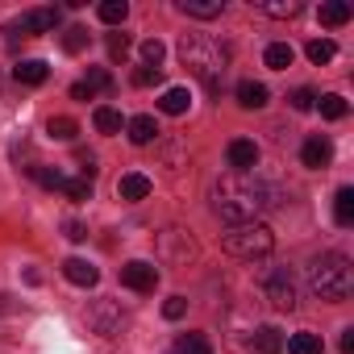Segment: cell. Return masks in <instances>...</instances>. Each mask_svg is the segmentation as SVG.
<instances>
[{"instance_id":"36","label":"cell","mask_w":354,"mask_h":354,"mask_svg":"<svg viewBox=\"0 0 354 354\" xmlns=\"http://www.w3.org/2000/svg\"><path fill=\"white\" fill-rule=\"evenodd\" d=\"M313 104H317V96H313L308 88H296V92H292V109H300V113H308Z\"/></svg>"},{"instance_id":"40","label":"cell","mask_w":354,"mask_h":354,"mask_svg":"<svg viewBox=\"0 0 354 354\" xmlns=\"http://www.w3.org/2000/svg\"><path fill=\"white\" fill-rule=\"evenodd\" d=\"M71 96H75V100H92V92H88V84H75V88H71Z\"/></svg>"},{"instance_id":"14","label":"cell","mask_w":354,"mask_h":354,"mask_svg":"<svg viewBox=\"0 0 354 354\" xmlns=\"http://www.w3.org/2000/svg\"><path fill=\"white\" fill-rule=\"evenodd\" d=\"M158 109L171 113V117H180V113L192 109V92H188V88H167V92L158 96Z\"/></svg>"},{"instance_id":"39","label":"cell","mask_w":354,"mask_h":354,"mask_svg":"<svg viewBox=\"0 0 354 354\" xmlns=\"http://www.w3.org/2000/svg\"><path fill=\"white\" fill-rule=\"evenodd\" d=\"M342 354H354V329H342Z\"/></svg>"},{"instance_id":"38","label":"cell","mask_w":354,"mask_h":354,"mask_svg":"<svg viewBox=\"0 0 354 354\" xmlns=\"http://www.w3.org/2000/svg\"><path fill=\"white\" fill-rule=\"evenodd\" d=\"M67 238H71V242H84V238H88V230H84L80 221H67Z\"/></svg>"},{"instance_id":"17","label":"cell","mask_w":354,"mask_h":354,"mask_svg":"<svg viewBox=\"0 0 354 354\" xmlns=\"http://www.w3.org/2000/svg\"><path fill=\"white\" fill-rule=\"evenodd\" d=\"M317 17H321V26L337 30V26H346V21H350V5H342V0H325V5L317 9Z\"/></svg>"},{"instance_id":"9","label":"cell","mask_w":354,"mask_h":354,"mask_svg":"<svg viewBox=\"0 0 354 354\" xmlns=\"http://www.w3.org/2000/svg\"><path fill=\"white\" fill-rule=\"evenodd\" d=\"M300 162L313 167V171H325V167L333 162V146H329V138H308V142L300 146Z\"/></svg>"},{"instance_id":"1","label":"cell","mask_w":354,"mask_h":354,"mask_svg":"<svg viewBox=\"0 0 354 354\" xmlns=\"http://www.w3.org/2000/svg\"><path fill=\"white\" fill-rule=\"evenodd\" d=\"M275 201H271V192L259 184V180H250V175H225V180H217V188H213V209H217V217L221 221H230V225H242V221H259V213L263 209H271Z\"/></svg>"},{"instance_id":"18","label":"cell","mask_w":354,"mask_h":354,"mask_svg":"<svg viewBox=\"0 0 354 354\" xmlns=\"http://www.w3.org/2000/svg\"><path fill=\"white\" fill-rule=\"evenodd\" d=\"M292 59H296V50H292L288 42H271V46H267V55H263V63H267L271 71H288V67H292Z\"/></svg>"},{"instance_id":"28","label":"cell","mask_w":354,"mask_h":354,"mask_svg":"<svg viewBox=\"0 0 354 354\" xmlns=\"http://www.w3.org/2000/svg\"><path fill=\"white\" fill-rule=\"evenodd\" d=\"M321 117H325V121H342V117H346V100H342L337 92L321 96Z\"/></svg>"},{"instance_id":"5","label":"cell","mask_w":354,"mask_h":354,"mask_svg":"<svg viewBox=\"0 0 354 354\" xmlns=\"http://www.w3.org/2000/svg\"><path fill=\"white\" fill-rule=\"evenodd\" d=\"M59 26V9H30L17 21H9V38H34V34H50Z\"/></svg>"},{"instance_id":"34","label":"cell","mask_w":354,"mask_h":354,"mask_svg":"<svg viewBox=\"0 0 354 354\" xmlns=\"http://www.w3.org/2000/svg\"><path fill=\"white\" fill-rule=\"evenodd\" d=\"M158 80H162V67H138V71H133V84H138V88H150V84H158Z\"/></svg>"},{"instance_id":"19","label":"cell","mask_w":354,"mask_h":354,"mask_svg":"<svg viewBox=\"0 0 354 354\" xmlns=\"http://www.w3.org/2000/svg\"><path fill=\"white\" fill-rule=\"evenodd\" d=\"M333 221L337 225H354V188H337V196H333Z\"/></svg>"},{"instance_id":"6","label":"cell","mask_w":354,"mask_h":354,"mask_svg":"<svg viewBox=\"0 0 354 354\" xmlns=\"http://www.w3.org/2000/svg\"><path fill=\"white\" fill-rule=\"evenodd\" d=\"M121 283H125V288H133V292H154V283H158V267H154V263L133 259V263H125V267H121Z\"/></svg>"},{"instance_id":"31","label":"cell","mask_w":354,"mask_h":354,"mask_svg":"<svg viewBox=\"0 0 354 354\" xmlns=\"http://www.w3.org/2000/svg\"><path fill=\"white\" fill-rule=\"evenodd\" d=\"M63 192H67V201H92V180H84V175L80 180H67Z\"/></svg>"},{"instance_id":"2","label":"cell","mask_w":354,"mask_h":354,"mask_svg":"<svg viewBox=\"0 0 354 354\" xmlns=\"http://www.w3.org/2000/svg\"><path fill=\"white\" fill-rule=\"evenodd\" d=\"M180 59L192 75H201V84L209 92H217L221 75H225V50L209 38V34H184L180 38Z\"/></svg>"},{"instance_id":"12","label":"cell","mask_w":354,"mask_h":354,"mask_svg":"<svg viewBox=\"0 0 354 354\" xmlns=\"http://www.w3.org/2000/svg\"><path fill=\"white\" fill-rule=\"evenodd\" d=\"M63 275H67L75 288H92V283L100 279V271H96L88 259H67V263H63Z\"/></svg>"},{"instance_id":"3","label":"cell","mask_w":354,"mask_h":354,"mask_svg":"<svg viewBox=\"0 0 354 354\" xmlns=\"http://www.w3.org/2000/svg\"><path fill=\"white\" fill-rule=\"evenodd\" d=\"M308 283L321 300H346L354 292V267L346 254H321L308 267Z\"/></svg>"},{"instance_id":"22","label":"cell","mask_w":354,"mask_h":354,"mask_svg":"<svg viewBox=\"0 0 354 354\" xmlns=\"http://www.w3.org/2000/svg\"><path fill=\"white\" fill-rule=\"evenodd\" d=\"M46 133L59 138V142H71V138L80 133V121H75V117H50V121H46Z\"/></svg>"},{"instance_id":"24","label":"cell","mask_w":354,"mask_h":354,"mask_svg":"<svg viewBox=\"0 0 354 354\" xmlns=\"http://www.w3.org/2000/svg\"><path fill=\"white\" fill-rule=\"evenodd\" d=\"M304 55H308V59H313V63H317V67H325V63H329V59H333V55H337V46H333V42H329V38H313V42H308V46H304Z\"/></svg>"},{"instance_id":"15","label":"cell","mask_w":354,"mask_h":354,"mask_svg":"<svg viewBox=\"0 0 354 354\" xmlns=\"http://www.w3.org/2000/svg\"><path fill=\"white\" fill-rule=\"evenodd\" d=\"M125 129H129V142H133V146H150V142L158 138V121H154V117H146V113H142V117H133Z\"/></svg>"},{"instance_id":"4","label":"cell","mask_w":354,"mask_h":354,"mask_svg":"<svg viewBox=\"0 0 354 354\" xmlns=\"http://www.w3.org/2000/svg\"><path fill=\"white\" fill-rule=\"evenodd\" d=\"M221 246H225L234 259H263V254L275 250V234H271V225H263V221H242V225H230V230L221 234Z\"/></svg>"},{"instance_id":"35","label":"cell","mask_w":354,"mask_h":354,"mask_svg":"<svg viewBox=\"0 0 354 354\" xmlns=\"http://www.w3.org/2000/svg\"><path fill=\"white\" fill-rule=\"evenodd\" d=\"M109 88H113V75L109 71H100V67L88 71V92H109Z\"/></svg>"},{"instance_id":"13","label":"cell","mask_w":354,"mask_h":354,"mask_svg":"<svg viewBox=\"0 0 354 354\" xmlns=\"http://www.w3.org/2000/svg\"><path fill=\"white\" fill-rule=\"evenodd\" d=\"M267 100H271L267 84H254V80H242L238 84V104L242 109H267Z\"/></svg>"},{"instance_id":"23","label":"cell","mask_w":354,"mask_h":354,"mask_svg":"<svg viewBox=\"0 0 354 354\" xmlns=\"http://www.w3.org/2000/svg\"><path fill=\"white\" fill-rule=\"evenodd\" d=\"M171 354H213V346L205 342V333H184L180 342H175Z\"/></svg>"},{"instance_id":"21","label":"cell","mask_w":354,"mask_h":354,"mask_svg":"<svg viewBox=\"0 0 354 354\" xmlns=\"http://www.w3.org/2000/svg\"><path fill=\"white\" fill-rule=\"evenodd\" d=\"M254 350H259V354H279V350H283V333H279L275 325H263V329L254 333Z\"/></svg>"},{"instance_id":"7","label":"cell","mask_w":354,"mask_h":354,"mask_svg":"<svg viewBox=\"0 0 354 354\" xmlns=\"http://www.w3.org/2000/svg\"><path fill=\"white\" fill-rule=\"evenodd\" d=\"M267 300L275 304V308H296V283H292V275L279 267V271H271V279H267Z\"/></svg>"},{"instance_id":"32","label":"cell","mask_w":354,"mask_h":354,"mask_svg":"<svg viewBox=\"0 0 354 354\" xmlns=\"http://www.w3.org/2000/svg\"><path fill=\"white\" fill-rule=\"evenodd\" d=\"M34 180H38L42 188H55V192H63V184H67L63 175H59V171H50V167H34Z\"/></svg>"},{"instance_id":"10","label":"cell","mask_w":354,"mask_h":354,"mask_svg":"<svg viewBox=\"0 0 354 354\" xmlns=\"http://www.w3.org/2000/svg\"><path fill=\"white\" fill-rule=\"evenodd\" d=\"M150 175H142V171H129V175H121L117 180V196L121 201H146L150 196Z\"/></svg>"},{"instance_id":"37","label":"cell","mask_w":354,"mask_h":354,"mask_svg":"<svg viewBox=\"0 0 354 354\" xmlns=\"http://www.w3.org/2000/svg\"><path fill=\"white\" fill-rule=\"evenodd\" d=\"M125 50H129V38L125 34H109V55L113 59H125Z\"/></svg>"},{"instance_id":"11","label":"cell","mask_w":354,"mask_h":354,"mask_svg":"<svg viewBox=\"0 0 354 354\" xmlns=\"http://www.w3.org/2000/svg\"><path fill=\"white\" fill-rule=\"evenodd\" d=\"M46 75H50V67H46L42 59H21V63L13 67V80H17V84H30V88L46 84Z\"/></svg>"},{"instance_id":"33","label":"cell","mask_w":354,"mask_h":354,"mask_svg":"<svg viewBox=\"0 0 354 354\" xmlns=\"http://www.w3.org/2000/svg\"><path fill=\"white\" fill-rule=\"evenodd\" d=\"M184 313H188V300L184 296H167V304H162V317L167 321H180Z\"/></svg>"},{"instance_id":"27","label":"cell","mask_w":354,"mask_h":354,"mask_svg":"<svg viewBox=\"0 0 354 354\" xmlns=\"http://www.w3.org/2000/svg\"><path fill=\"white\" fill-rule=\"evenodd\" d=\"M63 50H67V55H80V50H88V30H84V26H71V30L63 34Z\"/></svg>"},{"instance_id":"26","label":"cell","mask_w":354,"mask_h":354,"mask_svg":"<svg viewBox=\"0 0 354 354\" xmlns=\"http://www.w3.org/2000/svg\"><path fill=\"white\" fill-rule=\"evenodd\" d=\"M96 13H100V21H104V26H121V21L129 17V5H125V0H104Z\"/></svg>"},{"instance_id":"20","label":"cell","mask_w":354,"mask_h":354,"mask_svg":"<svg viewBox=\"0 0 354 354\" xmlns=\"http://www.w3.org/2000/svg\"><path fill=\"white\" fill-rule=\"evenodd\" d=\"M92 125H96L100 133H121V129H125L121 113H117V109H109V104H100V109L92 113Z\"/></svg>"},{"instance_id":"30","label":"cell","mask_w":354,"mask_h":354,"mask_svg":"<svg viewBox=\"0 0 354 354\" xmlns=\"http://www.w3.org/2000/svg\"><path fill=\"white\" fill-rule=\"evenodd\" d=\"M162 55H167V46H162L158 38H146V42H142V67H158Z\"/></svg>"},{"instance_id":"25","label":"cell","mask_w":354,"mask_h":354,"mask_svg":"<svg viewBox=\"0 0 354 354\" xmlns=\"http://www.w3.org/2000/svg\"><path fill=\"white\" fill-rule=\"evenodd\" d=\"M288 354H321V337L317 333H292L288 337Z\"/></svg>"},{"instance_id":"16","label":"cell","mask_w":354,"mask_h":354,"mask_svg":"<svg viewBox=\"0 0 354 354\" xmlns=\"http://www.w3.org/2000/svg\"><path fill=\"white\" fill-rule=\"evenodd\" d=\"M221 0H180V13H188V17H201V21H213V17H221Z\"/></svg>"},{"instance_id":"29","label":"cell","mask_w":354,"mask_h":354,"mask_svg":"<svg viewBox=\"0 0 354 354\" xmlns=\"http://www.w3.org/2000/svg\"><path fill=\"white\" fill-rule=\"evenodd\" d=\"M267 17H296L300 13V5H296V0H288V5H283V0H263V5H259Z\"/></svg>"},{"instance_id":"8","label":"cell","mask_w":354,"mask_h":354,"mask_svg":"<svg viewBox=\"0 0 354 354\" xmlns=\"http://www.w3.org/2000/svg\"><path fill=\"white\" fill-rule=\"evenodd\" d=\"M225 158H230V167H234L238 175H250V167L259 162V146H254L250 138H234L230 150H225Z\"/></svg>"}]
</instances>
